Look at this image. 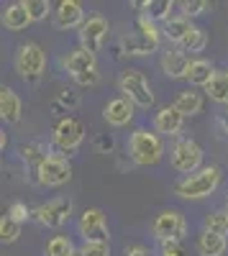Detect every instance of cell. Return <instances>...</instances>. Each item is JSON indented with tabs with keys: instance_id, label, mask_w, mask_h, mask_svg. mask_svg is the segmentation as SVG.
<instances>
[{
	"instance_id": "1",
	"label": "cell",
	"mask_w": 228,
	"mask_h": 256,
	"mask_svg": "<svg viewBox=\"0 0 228 256\" xmlns=\"http://www.w3.org/2000/svg\"><path fill=\"white\" fill-rule=\"evenodd\" d=\"M220 166L210 164V166H202L198 172L188 174L174 182V195L182 198V200H202V198H210L213 192L218 190L220 184Z\"/></svg>"
},
{
	"instance_id": "2",
	"label": "cell",
	"mask_w": 228,
	"mask_h": 256,
	"mask_svg": "<svg viewBox=\"0 0 228 256\" xmlns=\"http://www.w3.org/2000/svg\"><path fill=\"white\" fill-rule=\"evenodd\" d=\"M123 52H126L128 56H144V54H152L162 46V28L154 24V20L149 16H138L136 18V31L123 36L120 41Z\"/></svg>"
},
{
	"instance_id": "3",
	"label": "cell",
	"mask_w": 228,
	"mask_h": 256,
	"mask_svg": "<svg viewBox=\"0 0 228 256\" xmlns=\"http://www.w3.org/2000/svg\"><path fill=\"white\" fill-rule=\"evenodd\" d=\"M128 156L136 166H154L164 156V141L156 131L149 128H136L128 136Z\"/></svg>"
},
{
	"instance_id": "4",
	"label": "cell",
	"mask_w": 228,
	"mask_h": 256,
	"mask_svg": "<svg viewBox=\"0 0 228 256\" xmlns=\"http://www.w3.org/2000/svg\"><path fill=\"white\" fill-rule=\"evenodd\" d=\"M118 90L123 92V98H128V100L136 105V108L149 110L152 105H154L152 84H149L146 74H144L141 70L128 67L126 72H120V77H118Z\"/></svg>"
},
{
	"instance_id": "5",
	"label": "cell",
	"mask_w": 228,
	"mask_h": 256,
	"mask_svg": "<svg viewBox=\"0 0 228 256\" xmlns=\"http://www.w3.org/2000/svg\"><path fill=\"white\" fill-rule=\"evenodd\" d=\"M152 236L162 244H180L188 236V218L182 216L180 210H162L152 223Z\"/></svg>"
},
{
	"instance_id": "6",
	"label": "cell",
	"mask_w": 228,
	"mask_h": 256,
	"mask_svg": "<svg viewBox=\"0 0 228 256\" xmlns=\"http://www.w3.org/2000/svg\"><path fill=\"white\" fill-rule=\"evenodd\" d=\"M13 64H16V72H18L20 80L38 82L41 74H44V70H46V54H44V49H41L38 44H34V41H26V44L18 46Z\"/></svg>"
},
{
	"instance_id": "7",
	"label": "cell",
	"mask_w": 228,
	"mask_h": 256,
	"mask_svg": "<svg viewBox=\"0 0 228 256\" xmlns=\"http://www.w3.org/2000/svg\"><path fill=\"white\" fill-rule=\"evenodd\" d=\"M170 162H172L174 172L188 177L198 172V169H202V146L192 138H180L170 152Z\"/></svg>"
},
{
	"instance_id": "8",
	"label": "cell",
	"mask_w": 228,
	"mask_h": 256,
	"mask_svg": "<svg viewBox=\"0 0 228 256\" xmlns=\"http://www.w3.org/2000/svg\"><path fill=\"white\" fill-rule=\"evenodd\" d=\"M77 230L85 244H110V228L106 220V212L100 208L82 210V216L77 220Z\"/></svg>"
},
{
	"instance_id": "9",
	"label": "cell",
	"mask_w": 228,
	"mask_h": 256,
	"mask_svg": "<svg viewBox=\"0 0 228 256\" xmlns=\"http://www.w3.org/2000/svg\"><path fill=\"white\" fill-rule=\"evenodd\" d=\"M74 212V202L70 198H54L49 202H41L36 210H34V220L44 228H62Z\"/></svg>"
},
{
	"instance_id": "10",
	"label": "cell",
	"mask_w": 228,
	"mask_h": 256,
	"mask_svg": "<svg viewBox=\"0 0 228 256\" xmlns=\"http://www.w3.org/2000/svg\"><path fill=\"white\" fill-rule=\"evenodd\" d=\"M82 141H85V126L77 118H70V116L62 118L52 131V146H56L59 152H64V154L77 152L82 146Z\"/></svg>"
},
{
	"instance_id": "11",
	"label": "cell",
	"mask_w": 228,
	"mask_h": 256,
	"mask_svg": "<svg viewBox=\"0 0 228 256\" xmlns=\"http://www.w3.org/2000/svg\"><path fill=\"white\" fill-rule=\"evenodd\" d=\"M36 177H38V184H44V187H62L72 180V164L67 156L52 154L41 162Z\"/></svg>"
},
{
	"instance_id": "12",
	"label": "cell",
	"mask_w": 228,
	"mask_h": 256,
	"mask_svg": "<svg viewBox=\"0 0 228 256\" xmlns=\"http://www.w3.org/2000/svg\"><path fill=\"white\" fill-rule=\"evenodd\" d=\"M108 31H110V26H108V18H106V16H100V13L88 16V20H85V24H82V28L77 31L80 46L88 49V52H92V54H98V52L102 49V44H106Z\"/></svg>"
},
{
	"instance_id": "13",
	"label": "cell",
	"mask_w": 228,
	"mask_h": 256,
	"mask_svg": "<svg viewBox=\"0 0 228 256\" xmlns=\"http://www.w3.org/2000/svg\"><path fill=\"white\" fill-rule=\"evenodd\" d=\"M54 26L59 31H72V28H82V24H85V10H82V6L77 3V0H62V3H56L54 8Z\"/></svg>"
},
{
	"instance_id": "14",
	"label": "cell",
	"mask_w": 228,
	"mask_h": 256,
	"mask_svg": "<svg viewBox=\"0 0 228 256\" xmlns=\"http://www.w3.org/2000/svg\"><path fill=\"white\" fill-rule=\"evenodd\" d=\"M62 67H64V72H70L72 80H77L82 74L98 70V56L92 52H88V49L77 46V49H72L64 59H62Z\"/></svg>"
},
{
	"instance_id": "15",
	"label": "cell",
	"mask_w": 228,
	"mask_h": 256,
	"mask_svg": "<svg viewBox=\"0 0 228 256\" xmlns=\"http://www.w3.org/2000/svg\"><path fill=\"white\" fill-rule=\"evenodd\" d=\"M134 116H136V105L128 98H123V95L108 100V105L102 108V118H106L110 126H116V128L128 126L134 120Z\"/></svg>"
},
{
	"instance_id": "16",
	"label": "cell",
	"mask_w": 228,
	"mask_h": 256,
	"mask_svg": "<svg viewBox=\"0 0 228 256\" xmlns=\"http://www.w3.org/2000/svg\"><path fill=\"white\" fill-rule=\"evenodd\" d=\"M190 64H192V59L188 56V52H182L180 46L177 49H167L162 54V72L167 74L170 80H184L188 77Z\"/></svg>"
},
{
	"instance_id": "17",
	"label": "cell",
	"mask_w": 228,
	"mask_h": 256,
	"mask_svg": "<svg viewBox=\"0 0 228 256\" xmlns=\"http://www.w3.org/2000/svg\"><path fill=\"white\" fill-rule=\"evenodd\" d=\"M184 126V116L174 108V105H167V108H159V113L154 116V131L162 136H177Z\"/></svg>"
},
{
	"instance_id": "18",
	"label": "cell",
	"mask_w": 228,
	"mask_h": 256,
	"mask_svg": "<svg viewBox=\"0 0 228 256\" xmlns=\"http://www.w3.org/2000/svg\"><path fill=\"white\" fill-rule=\"evenodd\" d=\"M18 156H20V162H26V166H31V180L38 184L36 172H38L41 162H44L46 156H52L49 146H46L44 141H28V144H24V146H18Z\"/></svg>"
},
{
	"instance_id": "19",
	"label": "cell",
	"mask_w": 228,
	"mask_h": 256,
	"mask_svg": "<svg viewBox=\"0 0 228 256\" xmlns=\"http://www.w3.org/2000/svg\"><path fill=\"white\" fill-rule=\"evenodd\" d=\"M31 20V13L26 8V0H16V3H8L3 8V26L8 31H26Z\"/></svg>"
},
{
	"instance_id": "20",
	"label": "cell",
	"mask_w": 228,
	"mask_h": 256,
	"mask_svg": "<svg viewBox=\"0 0 228 256\" xmlns=\"http://www.w3.org/2000/svg\"><path fill=\"white\" fill-rule=\"evenodd\" d=\"M20 116H24V102H20V98L10 88H3L0 90V118L6 123H18Z\"/></svg>"
},
{
	"instance_id": "21",
	"label": "cell",
	"mask_w": 228,
	"mask_h": 256,
	"mask_svg": "<svg viewBox=\"0 0 228 256\" xmlns=\"http://www.w3.org/2000/svg\"><path fill=\"white\" fill-rule=\"evenodd\" d=\"M192 28V24H190V18H184L182 13L180 16H172V18H167L162 24V36L167 38V41H172V44H182V38L188 36V31Z\"/></svg>"
},
{
	"instance_id": "22",
	"label": "cell",
	"mask_w": 228,
	"mask_h": 256,
	"mask_svg": "<svg viewBox=\"0 0 228 256\" xmlns=\"http://www.w3.org/2000/svg\"><path fill=\"white\" fill-rule=\"evenodd\" d=\"M174 108L188 118V116H198V113H202V105H205V100H202V95L200 92H195V90H184V92H180L177 98H174Z\"/></svg>"
},
{
	"instance_id": "23",
	"label": "cell",
	"mask_w": 228,
	"mask_h": 256,
	"mask_svg": "<svg viewBox=\"0 0 228 256\" xmlns=\"http://www.w3.org/2000/svg\"><path fill=\"white\" fill-rule=\"evenodd\" d=\"M213 74H216V70H213V64L208 59H192L184 80H188L190 84H198V88H205V84L213 80Z\"/></svg>"
},
{
	"instance_id": "24",
	"label": "cell",
	"mask_w": 228,
	"mask_h": 256,
	"mask_svg": "<svg viewBox=\"0 0 228 256\" xmlns=\"http://www.w3.org/2000/svg\"><path fill=\"white\" fill-rule=\"evenodd\" d=\"M198 254L200 256H223L226 254V236H216V233L202 230L198 236Z\"/></svg>"
},
{
	"instance_id": "25",
	"label": "cell",
	"mask_w": 228,
	"mask_h": 256,
	"mask_svg": "<svg viewBox=\"0 0 228 256\" xmlns=\"http://www.w3.org/2000/svg\"><path fill=\"white\" fill-rule=\"evenodd\" d=\"M136 8H146L144 10V16H149L154 24L156 20H167V18H172V8H174V3L172 0H146V3H134Z\"/></svg>"
},
{
	"instance_id": "26",
	"label": "cell",
	"mask_w": 228,
	"mask_h": 256,
	"mask_svg": "<svg viewBox=\"0 0 228 256\" xmlns=\"http://www.w3.org/2000/svg\"><path fill=\"white\" fill-rule=\"evenodd\" d=\"M205 46H208V34H205V28H200V26L192 24V28L188 31V36L182 38L180 49L182 52H190V54H200Z\"/></svg>"
},
{
	"instance_id": "27",
	"label": "cell",
	"mask_w": 228,
	"mask_h": 256,
	"mask_svg": "<svg viewBox=\"0 0 228 256\" xmlns=\"http://www.w3.org/2000/svg\"><path fill=\"white\" fill-rule=\"evenodd\" d=\"M205 92L213 102H228V72H216L213 80L205 84Z\"/></svg>"
},
{
	"instance_id": "28",
	"label": "cell",
	"mask_w": 228,
	"mask_h": 256,
	"mask_svg": "<svg viewBox=\"0 0 228 256\" xmlns=\"http://www.w3.org/2000/svg\"><path fill=\"white\" fill-rule=\"evenodd\" d=\"M44 256H77V248L70 236H52L44 246Z\"/></svg>"
},
{
	"instance_id": "29",
	"label": "cell",
	"mask_w": 228,
	"mask_h": 256,
	"mask_svg": "<svg viewBox=\"0 0 228 256\" xmlns=\"http://www.w3.org/2000/svg\"><path fill=\"white\" fill-rule=\"evenodd\" d=\"M202 230L216 233V236H228V210H213L205 216Z\"/></svg>"
},
{
	"instance_id": "30",
	"label": "cell",
	"mask_w": 228,
	"mask_h": 256,
	"mask_svg": "<svg viewBox=\"0 0 228 256\" xmlns=\"http://www.w3.org/2000/svg\"><path fill=\"white\" fill-rule=\"evenodd\" d=\"M18 236H20V223L13 220L10 216H3V220H0V241L8 246V244H16Z\"/></svg>"
},
{
	"instance_id": "31",
	"label": "cell",
	"mask_w": 228,
	"mask_h": 256,
	"mask_svg": "<svg viewBox=\"0 0 228 256\" xmlns=\"http://www.w3.org/2000/svg\"><path fill=\"white\" fill-rule=\"evenodd\" d=\"M26 8L31 13V20H44L49 13H54L49 0H26Z\"/></svg>"
},
{
	"instance_id": "32",
	"label": "cell",
	"mask_w": 228,
	"mask_h": 256,
	"mask_svg": "<svg viewBox=\"0 0 228 256\" xmlns=\"http://www.w3.org/2000/svg\"><path fill=\"white\" fill-rule=\"evenodd\" d=\"M180 8H182L184 18H195V16L205 13L208 8H213V6L208 3V0H184V3H180Z\"/></svg>"
},
{
	"instance_id": "33",
	"label": "cell",
	"mask_w": 228,
	"mask_h": 256,
	"mask_svg": "<svg viewBox=\"0 0 228 256\" xmlns=\"http://www.w3.org/2000/svg\"><path fill=\"white\" fill-rule=\"evenodd\" d=\"M77 256H110V244H82Z\"/></svg>"
},
{
	"instance_id": "34",
	"label": "cell",
	"mask_w": 228,
	"mask_h": 256,
	"mask_svg": "<svg viewBox=\"0 0 228 256\" xmlns=\"http://www.w3.org/2000/svg\"><path fill=\"white\" fill-rule=\"evenodd\" d=\"M8 216H10L13 220H18V223H24V220L34 218V212L28 210V205H26V202L16 200V202H10V205H8Z\"/></svg>"
},
{
	"instance_id": "35",
	"label": "cell",
	"mask_w": 228,
	"mask_h": 256,
	"mask_svg": "<svg viewBox=\"0 0 228 256\" xmlns=\"http://www.w3.org/2000/svg\"><path fill=\"white\" fill-rule=\"evenodd\" d=\"M56 105H62V108H67V113L72 110V108H77L80 105V95L74 92V90H64L59 98H56Z\"/></svg>"
},
{
	"instance_id": "36",
	"label": "cell",
	"mask_w": 228,
	"mask_h": 256,
	"mask_svg": "<svg viewBox=\"0 0 228 256\" xmlns=\"http://www.w3.org/2000/svg\"><path fill=\"white\" fill-rule=\"evenodd\" d=\"M113 146H116V141H113L110 134H102V136L95 138V148H98L100 154H110V152H113Z\"/></svg>"
},
{
	"instance_id": "37",
	"label": "cell",
	"mask_w": 228,
	"mask_h": 256,
	"mask_svg": "<svg viewBox=\"0 0 228 256\" xmlns=\"http://www.w3.org/2000/svg\"><path fill=\"white\" fill-rule=\"evenodd\" d=\"M74 82L82 84V88H98V84H100V72H98V70H95V72H88V74L77 77Z\"/></svg>"
},
{
	"instance_id": "38",
	"label": "cell",
	"mask_w": 228,
	"mask_h": 256,
	"mask_svg": "<svg viewBox=\"0 0 228 256\" xmlns=\"http://www.w3.org/2000/svg\"><path fill=\"white\" fill-rule=\"evenodd\" d=\"M123 256H154V254H152V248H146V246L134 244V246H126V248H123Z\"/></svg>"
},
{
	"instance_id": "39",
	"label": "cell",
	"mask_w": 228,
	"mask_h": 256,
	"mask_svg": "<svg viewBox=\"0 0 228 256\" xmlns=\"http://www.w3.org/2000/svg\"><path fill=\"white\" fill-rule=\"evenodd\" d=\"M216 128L220 131V136H223V138H228V108H226V110H220V113L216 116Z\"/></svg>"
},
{
	"instance_id": "40",
	"label": "cell",
	"mask_w": 228,
	"mask_h": 256,
	"mask_svg": "<svg viewBox=\"0 0 228 256\" xmlns=\"http://www.w3.org/2000/svg\"><path fill=\"white\" fill-rule=\"evenodd\" d=\"M159 256H190V254L184 251L180 244H167V246H162V254Z\"/></svg>"
},
{
	"instance_id": "41",
	"label": "cell",
	"mask_w": 228,
	"mask_h": 256,
	"mask_svg": "<svg viewBox=\"0 0 228 256\" xmlns=\"http://www.w3.org/2000/svg\"><path fill=\"white\" fill-rule=\"evenodd\" d=\"M226 108H228V102H226Z\"/></svg>"
}]
</instances>
